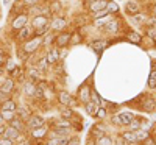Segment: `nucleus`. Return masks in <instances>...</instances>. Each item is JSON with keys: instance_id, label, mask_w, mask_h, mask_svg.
Here are the masks:
<instances>
[{"instance_id": "nucleus-1", "label": "nucleus", "mask_w": 156, "mask_h": 145, "mask_svg": "<svg viewBox=\"0 0 156 145\" xmlns=\"http://www.w3.org/2000/svg\"><path fill=\"white\" fill-rule=\"evenodd\" d=\"M112 120L119 125H129L133 122V115H131V112H119Z\"/></svg>"}, {"instance_id": "nucleus-2", "label": "nucleus", "mask_w": 156, "mask_h": 145, "mask_svg": "<svg viewBox=\"0 0 156 145\" xmlns=\"http://www.w3.org/2000/svg\"><path fill=\"white\" fill-rule=\"evenodd\" d=\"M33 25H34V28H36V33L37 34H42L44 30H45V25H47V19L44 16H37L33 20Z\"/></svg>"}, {"instance_id": "nucleus-3", "label": "nucleus", "mask_w": 156, "mask_h": 145, "mask_svg": "<svg viewBox=\"0 0 156 145\" xmlns=\"http://www.w3.org/2000/svg\"><path fill=\"white\" fill-rule=\"evenodd\" d=\"M3 137L9 139V140H16L19 137V129H16L14 126H9V128H5L3 131Z\"/></svg>"}, {"instance_id": "nucleus-4", "label": "nucleus", "mask_w": 156, "mask_h": 145, "mask_svg": "<svg viewBox=\"0 0 156 145\" xmlns=\"http://www.w3.org/2000/svg\"><path fill=\"white\" fill-rule=\"evenodd\" d=\"M28 126L33 128V129L41 128V126H44V120H42L41 117H37V115H33V117L28 118Z\"/></svg>"}, {"instance_id": "nucleus-5", "label": "nucleus", "mask_w": 156, "mask_h": 145, "mask_svg": "<svg viewBox=\"0 0 156 145\" xmlns=\"http://www.w3.org/2000/svg\"><path fill=\"white\" fill-rule=\"evenodd\" d=\"M106 5H108V2H106V0H94V2L90 3V9L97 12V11L105 9V8H106Z\"/></svg>"}, {"instance_id": "nucleus-6", "label": "nucleus", "mask_w": 156, "mask_h": 145, "mask_svg": "<svg viewBox=\"0 0 156 145\" xmlns=\"http://www.w3.org/2000/svg\"><path fill=\"white\" fill-rule=\"evenodd\" d=\"M39 44H41V37L33 39V41H30V42L25 44V51H34V50L37 48V45H39Z\"/></svg>"}, {"instance_id": "nucleus-7", "label": "nucleus", "mask_w": 156, "mask_h": 145, "mask_svg": "<svg viewBox=\"0 0 156 145\" xmlns=\"http://www.w3.org/2000/svg\"><path fill=\"white\" fill-rule=\"evenodd\" d=\"M59 101L64 104V106H72V97L67 94V92H61L59 94Z\"/></svg>"}, {"instance_id": "nucleus-8", "label": "nucleus", "mask_w": 156, "mask_h": 145, "mask_svg": "<svg viewBox=\"0 0 156 145\" xmlns=\"http://www.w3.org/2000/svg\"><path fill=\"white\" fill-rule=\"evenodd\" d=\"M25 23H27V17H25V16H19L14 22H12V27H14L16 30H20V28L25 27Z\"/></svg>"}, {"instance_id": "nucleus-9", "label": "nucleus", "mask_w": 156, "mask_h": 145, "mask_svg": "<svg viewBox=\"0 0 156 145\" xmlns=\"http://www.w3.org/2000/svg\"><path fill=\"white\" fill-rule=\"evenodd\" d=\"M12 87H14V84H12V80H6L2 87H0V92H3V94H9V92L12 90Z\"/></svg>"}, {"instance_id": "nucleus-10", "label": "nucleus", "mask_w": 156, "mask_h": 145, "mask_svg": "<svg viewBox=\"0 0 156 145\" xmlns=\"http://www.w3.org/2000/svg\"><path fill=\"white\" fill-rule=\"evenodd\" d=\"M89 95H90V90H89L87 86H84V87L81 89V92H80V98H81L84 103H87V101H89Z\"/></svg>"}, {"instance_id": "nucleus-11", "label": "nucleus", "mask_w": 156, "mask_h": 145, "mask_svg": "<svg viewBox=\"0 0 156 145\" xmlns=\"http://www.w3.org/2000/svg\"><path fill=\"white\" fill-rule=\"evenodd\" d=\"M154 108H156V104H154V100H153V98L144 100V109H145V111H153Z\"/></svg>"}, {"instance_id": "nucleus-12", "label": "nucleus", "mask_w": 156, "mask_h": 145, "mask_svg": "<svg viewBox=\"0 0 156 145\" xmlns=\"http://www.w3.org/2000/svg\"><path fill=\"white\" fill-rule=\"evenodd\" d=\"M69 41H70V36H69V34H61V36H58V39H56V42H58L59 47L66 45Z\"/></svg>"}, {"instance_id": "nucleus-13", "label": "nucleus", "mask_w": 156, "mask_h": 145, "mask_svg": "<svg viewBox=\"0 0 156 145\" xmlns=\"http://www.w3.org/2000/svg\"><path fill=\"white\" fill-rule=\"evenodd\" d=\"M126 11L129 12V14H134V12H137V3L136 2H128L126 3Z\"/></svg>"}, {"instance_id": "nucleus-14", "label": "nucleus", "mask_w": 156, "mask_h": 145, "mask_svg": "<svg viewBox=\"0 0 156 145\" xmlns=\"http://www.w3.org/2000/svg\"><path fill=\"white\" fill-rule=\"evenodd\" d=\"M86 109H87V112H89L90 115H94V114L97 112V104L92 103V101H87V103H86Z\"/></svg>"}, {"instance_id": "nucleus-15", "label": "nucleus", "mask_w": 156, "mask_h": 145, "mask_svg": "<svg viewBox=\"0 0 156 145\" xmlns=\"http://www.w3.org/2000/svg\"><path fill=\"white\" fill-rule=\"evenodd\" d=\"M105 47H106V42H105V41H94V42H92V48L97 50V51L103 50Z\"/></svg>"}, {"instance_id": "nucleus-16", "label": "nucleus", "mask_w": 156, "mask_h": 145, "mask_svg": "<svg viewBox=\"0 0 156 145\" xmlns=\"http://www.w3.org/2000/svg\"><path fill=\"white\" fill-rule=\"evenodd\" d=\"M2 108H3V111H14V109H16V103L12 101V100H9V101H5Z\"/></svg>"}, {"instance_id": "nucleus-17", "label": "nucleus", "mask_w": 156, "mask_h": 145, "mask_svg": "<svg viewBox=\"0 0 156 145\" xmlns=\"http://www.w3.org/2000/svg\"><path fill=\"white\" fill-rule=\"evenodd\" d=\"M51 27H53L55 30H61V28L66 27V22H64L62 19H55V20H53V25H51Z\"/></svg>"}, {"instance_id": "nucleus-18", "label": "nucleus", "mask_w": 156, "mask_h": 145, "mask_svg": "<svg viewBox=\"0 0 156 145\" xmlns=\"http://www.w3.org/2000/svg\"><path fill=\"white\" fill-rule=\"evenodd\" d=\"M56 59H58V51L56 50H51L50 53H48V56H47V62H56Z\"/></svg>"}, {"instance_id": "nucleus-19", "label": "nucleus", "mask_w": 156, "mask_h": 145, "mask_svg": "<svg viewBox=\"0 0 156 145\" xmlns=\"http://www.w3.org/2000/svg\"><path fill=\"white\" fill-rule=\"evenodd\" d=\"M148 86L150 87H156V70H153L150 73V78H148Z\"/></svg>"}, {"instance_id": "nucleus-20", "label": "nucleus", "mask_w": 156, "mask_h": 145, "mask_svg": "<svg viewBox=\"0 0 156 145\" xmlns=\"http://www.w3.org/2000/svg\"><path fill=\"white\" fill-rule=\"evenodd\" d=\"M123 137H125V140H128V142H136V140H137V137H136L134 133H125Z\"/></svg>"}, {"instance_id": "nucleus-21", "label": "nucleus", "mask_w": 156, "mask_h": 145, "mask_svg": "<svg viewBox=\"0 0 156 145\" xmlns=\"http://www.w3.org/2000/svg\"><path fill=\"white\" fill-rule=\"evenodd\" d=\"M19 114H20V117H25V118H28V117H30V111H28V108H19Z\"/></svg>"}, {"instance_id": "nucleus-22", "label": "nucleus", "mask_w": 156, "mask_h": 145, "mask_svg": "<svg viewBox=\"0 0 156 145\" xmlns=\"http://www.w3.org/2000/svg\"><path fill=\"white\" fill-rule=\"evenodd\" d=\"M147 133H145V131H137V133H136V137H137V140H145L147 139Z\"/></svg>"}, {"instance_id": "nucleus-23", "label": "nucleus", "mask_w": 156, "mask_h": 145, "mask_svg": "<svg viewBox=\"0 0 156 145\" xmlns=\"http://www.w3.org/2000/svg\"><path fill=\"white\" fill-rule=\"evenodd\" d=\"M33 134H34V137H37V136H44V134H45V129H44V126H41V128H36Z\"/></svg>"}, {"instance_id": "nucleus-24", "label": "nucleus", "mask_w": 156, "mask_h": 145, "mask_svg": "<svg viewBox=\"0 0 156 145\" xmlns=\"http://www.w3.org/2000/svg\"><path fill=\"white\" fill-rule=\"evenodd\" d=\"M106 8H108V11H111V12H112V11L115 12L117 9H119V6H117V3H114V2H109V3L106 5Z\"/></svg>"}, {"instance_id": "nucleus-25", "label": "nucleus", "mask_w": 156, "mask_h": 145, "mask_svg": "<svg viewBox=\"0 0 156 145\" xmlns=\"http://www.w3.org/2000/svg\"><path fill=\"white\" fill-rule=\"evenodd\" d=\"M12 126L20 131V129H22V122L19 120V118H12Z\"/></svg>"}, {"instance_id": "nucleus-26", "label": "nucleus", "mask_w": 156, "mask_h": 145, "mask_svg": "<svg viewBox=\"0 0 156 145\" xmlns=\"http://www.w3.org/2000/svg\"><path fill=\"white\" fill-rule=\"evenodd\" d=\"M3 117L8 118V120H12L14 118V111H3Z\"/></svg>"}, {"instance_id": "nucleus-27", "label": "nucleus", "mask_w": 156, "mask_h": 145, "mask_svg": "<svg viewBox=\"0 0 156 145\" xmlns=\"http://www.w3.org/2000/svg\"><path fill=\"white\" fill-rule=\"evenodd\" d=\"M129 41H131V42H139L140 41V36L136 34V33H131V34H129Z\"/></svg>"}, {"instance_id": "nucleus-28", "label": "nucleus", "mask_w": 156, "mask_h": 145, "mask_svg": "<svg viewBox=\"0 0 156 145\" xmlns=\"http://www.w3.org/2000/svg\"><path fill=\"white\" fill-rule=\"evenodd\" d=\"M98 143H100V145H111V140H109L108 137H100Z\"/></svg>"}, {"instance_id": "nucleus-29", "label": "nucleus", "mask_w": 156, "mask_h": 145, "mask_svg": "<svg viewBox=\"0 0 156 145\" xmlns=\"http://www.w3.org/2000/svg\"><path fill=\"white\" fill-rule=\"evenodd\" d=\"M19 37H20V39H25V37H28V30H27V28H22V31L19 33Z\"/></svg>"}, {"instance_id": "nucleus-30", "label": "nucleus", "mask_w": 156, "mask_h": 145, "mask_svg": "<svg viewBox=\"0 0 156 145\" xmlns=\"http://www.w3.org/2000/svg\"><path fill=\"white\" fill-rule=\"evenodd\" d=\"M0 145H12V140L3 137V139H0Z\"/></svg>"}, {"instance_id": "nucleus-31", "label": "nucleus", "mask_w": 156, "mask_h": 145, "mask_svg": "<svg viewBox=\"0 0 156 145\" xmlns=\"http://www.w3.org/2000/svg\"><path fill=\"white\" fill-rule=\"evenodd\" d=\"M92 103H95V104L100 103V98H98V95H97V92H94V90H92Z\"/></svg>"}, {"instance_id": "nucleus-32", "label": "nucleus", "mask_w": 156, "mask_h": 145, "mask_svg": "<svg viewBox=\"0 0 156 145\" xmlns=\"http://www.w3.org/2000/svg\"><path fill=\"white\" fill-rule=\"evenodd\" d=\"M108 14V11L106 9H101V11H97L95 12V17H103V16H106Z\"/></svg>"}, {"instance_id": "nucleus-33", "label": "nucleus", "mask_w": 156, "mask_h": 145, "mask_svg": "<svg viewBox=\"0 0 156 145\" xmlns=\"http://www.w3.org/2000/svg\"><path fill=\"white\" fill-rule=\"evenodd\" d=\"M105 112H106L105 109H103V108H100V109H97V112H95V114H97L98 117H105Z\"/></svg>"}, {"instance_id": "nucleus-34", "label": "nucleus", "mask_w": 156, "mask_h": 145, "mask_svg": "<svg viewBox=\"0 0 156 145\" xmlns=\"http://www.w3.org/2000/svg\"><path fill=\"white\" fill-rule=\"evenodd\" d=\"M42 87H44V86H37V87H36V95L42 97Z\"/></svg>"}, {"instance_id": "nucleus-35", "label": "nucleus", "mask_w": 156, "mask_h": 145, "mask_svg": "<svg viewBox=\"0 0 156 145\" xmlns=\"http://www.w3.org/2000/svg\"><path fill=\"white\" fill-rule=\"evenodd\" d=\"M39 67H41V69H47V59H42L41 64H39Z\"/></svg>"}, {"instance_id": "nucleus-36", "label": "nucleus", "mask_w": 156, "mask_h": 145, "mask_svg": "<svg viewBox=\"0 0 156 145\" xmlns=\"http://www.w3.org/2000/svg\"><path fill=\"white\" fill-rule=\"evenodd\" d=\"M27 92H28V94H33V92H36V89H33L31 84H28V86H27Z\"/></svg>"}, {"instance_id": "nucleus-37", "label": "nucleus", "mask_w": 156, "mask_h": 145, "mask_svg": "<svg viewBox=\"0 0 156 145\" xmlns=\"http://www.w3.org/2000/svg\"><path fill=\"white\" fill-rule=\"evenodd\" d=\"M23 2H25V5H34L37 0H23Z\"/></svg>"}, {"instance_id": "nucleus-38", "label": "nucleus", "mask_w": 156, "mask_h": 145, "mask_svg": "<svg viewBox=\"0 0 156 145\" xmlns=\"http://www.w3.org/2000/svg\"><path fill=\"white\" fill-rule=\"evenodd\" d=\"M80 142H78V139H72V140H69V143L67 145H78Z\"/></svg>"}, {"instance_id": "nucleus-39", "label": "nucleus", "mask_w": 156, "mask_h": 145, "mask_svg": "<svg viewBox=\"0 0 156 145\" xmlns=\"http://www.w3.org/2000/svg\"><path fill=\"white\" fill-rule=\"evenodd\" d=\"M30 75H31V78H37V76H39V72H36V70H31V72H30Z\"/></svg>"}, {"instance_id": "nucleus-40", "label": "nucleus", "mask_w": 156, "mask_h": 145, "mask_svg": "<svg viewBox=\"0 0 156 145\" xmlns=\"http://www.w3.org/2000/svg\"><path fill=\"white\" fill-rule=\"evenodd\" d=\"M129 125H133V128H134V129H136V128L139 129V123H137V122L134 120V118H133V122H131V123H129Z\"/></svg>"}, {"instance_id": "nucleus-41", "label": "nucleus", "mask_w": 156, "mask_h": 145, "mask_svg": "<svg viewBox=\"0 0 156 145\" xmlns=\"http://www.w3.org/2000/svg\"><path fill=\"white\" fill-rule=\"evenodd\" d=\"M62 115H64V117H70V111H69V109L62 111Z\"/></svg>"}, {"instance_id": "nucleus-42", "label": "nucleus", "mask_w": 156, "mask_h": 145, "mask_svg": "<svg viewBox=\"0 0 156 145\" xmlns=\"http://www.w3.org/2000/svg\"><path fill=\"white\" fill-rule=\"evenodd\" d=\"M150 23L153 25V27H156V19H151V20H150Z\"/></svg>"}, {"instance_id": "nucleus-43", "label": "nucleus", "mask_w": 156, "mask_h": 145, "mask_svg": "<svg viewBox=\"0 0 156 145\" xmlns=\"http://www.w3.org/2000/svg\"><path fill=\"white\" fill-rule=\"evenodd\" d=\"M150 34H151V36H154V39H156V30H154V31H150Z\"/></svg>"}, {"instance_id": "nucleus-44", "label": "nucleus", "mask_w": 156, "mask_h": 145, "mask_svg": "<svg viewBox=\"0 0 156 145\" xmlns=\"http://www.w3.org/2000/svg\"><path fill=\"white\" fill-rule=\"evenodd\" d=\"M19 145H30V142H20Z\"/></svg>"}, {"instance_id": "nucleus-45", "label": "nucleus", "mask_w": 156, "mask_h": 145, "mask_svg": "<svg viewBox=\"0 0 156 145\" xmlns=\"http://www.w3.org/2000/svg\"><path fill=\"white\" fill-rule=\"evenodd\" d=\"M3 131H5V128H3L2 125H0V133H3Z\"/></svg>"}, {"instance_id": "nucleus-46", "label": "nucleus", "mask_w": 156, "mask_h": 145, "mask_svg": "<svg viewBox=\"0 0 156 145\" xmlns=\"http://www.w3.org/2000/svg\"><path fill=\"white\" fill-rule=\"evenodd\" d=\"M153 12H154V16H156V6H154V9H153Z\"/></svg>"}, {"instance_id": "nucleus-47", "label": "nucleus", "mask_w": 156, "mask_h": 145, "mask_svg": "<svg viewBox=\"0 0 156 145\" xmlns=\"http://www.w3.org/2000/svg\"><path fill=\"white\" fill-rule=\"evenodd\" d=\"M0 73H2V70H0Z\"/></svg>"}]
</instances>
